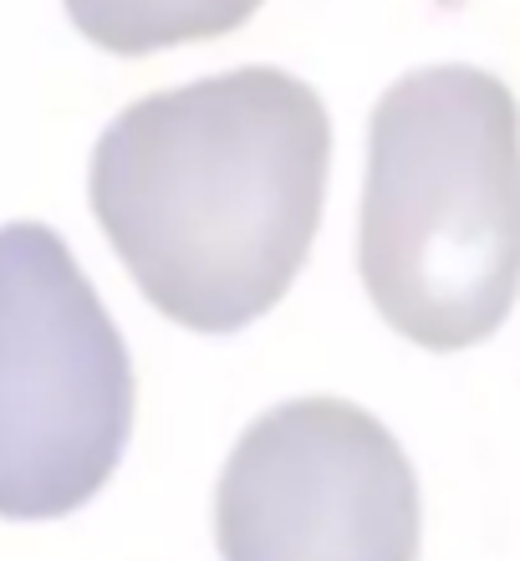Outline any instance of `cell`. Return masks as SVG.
<instances>
[{
	"label": "cell",
	"mask_w": 520,
	"mask_h": 561,
	"mask_svg": "<svg viewBox=\"0 0 520 561\" xmlns=\"http://www.w3.org/2000/svg\"><path fill=\"white\" fill-rule=\"evenodd\" d=\"M134 428V363L46 225L0 230V516H72L113 480Z\"/></svg>",
	"instance_id": "3"
},
{
	"label": "cell",
	"mask_w": 520,
	"mask_h": 561,
	"mask_svg": "<svg viewBox=\"0 0 520 561\" xmlns=\"http://www.w3.org/2000/svg\"><path fill=\"white\" fill-rule=\"evenodd\" d=\"M327 159L322 98L281 67H240L123 107L92 153V215L169 322L220 337L297 280Z\"/></svg>",
	"instance_id": "1"
},
{
	"label": "cell",
	"mask_w": 520,
	"mask_h": 561,
	"mask_svg": "<svg viewBox=\"0 0 520 561\" xmlns=\"http://www.w3.org/2000/svg\"><path fill=\"white\" fill-rule=\"evenodd\" d=\"M424 511L403 444L347 399H291L224 459V561H418Z\"/></svg>",
	"instance_id": "4"
},
{
	"label": "cell",
	"mask_w": 520,
	"mask_h": 561,
	"mask_svg": "<svg viewBox=\"0 0 520 561\" xmlns=\"http://www.w3.org/2000/svg\"><path fill=\"white\" fill-rule=\"evenodd\" d=\"M72 26L113 57H149L164 46L230 36L266 0H61Z\"/></svg>",
	"instance_id": "5"
},
{
	"label": "cell",
	"mask_w": 520,
	"mask_h": 561,
	"mask_svg": "<svg viewBox=\"0 0 520 561\" xmlns=\"http://www.w3.org/2000/svg\"><path fill=\"white\" fill-rule=\"evenodd\" d=\"M357 271L393 332L475 347L520 296V107L479 67H418L368 128Z\"/></svg>",
	"instance_id": "2"
}]
</instances>
